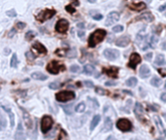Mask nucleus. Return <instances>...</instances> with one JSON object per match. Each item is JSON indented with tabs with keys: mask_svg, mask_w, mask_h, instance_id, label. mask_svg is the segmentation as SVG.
<instances>
[{
	"mask_svg": "<svg viewBox=\"0 0 166 140\" xmlns=\"http://www.w3.org/2000/svg\"><path fill=\"white\" fill-rule=\"evenodd\" d=\"M75 1H77V0H75Z\"/></svg>",
	"mask_w": 166,
	"mask_h": 140,
	"instance_id": "55",
	"label": "nucleus"
},
{
	"mask_svg": "<svg viewBox=\"0 0 166 140\" xmlns=\"http://www.w3.org/2000/svg\"><path fill=\"white\" fill-rule=\"evenodd\" d=\"M101 120V116L100 115H95L93 117V119H92V121L91 123V126H89V128H91V131H92L93 129L96 128V126L99 124V122H100Z\"/></svg>",
	"mask_w": 166,
	"mask_h": 140,
	"instance_id": "22",
	"label": "nucleus"
},
{
	"mask_svg": "<svg viewBox=\"0 0 166 140\" xmlns=\"http://www.w3.org/2000/svg\"><path fill=\"white\" fill-rule=\"evenodd\" d=\"M103 55L108 61H115L119 56V52L116 49H106L103 52Z\"/></svg>",
	"mask_w": 166,
	"mask_h": 140,
	"instance_id": "8",
	"label": "nucleus"
},
{
	"mask_svg": "<svg viewBox=\"0 0 166 140\" xmlns=\"http://www.w3.org/2000/svg\"><path fill=\"white\" fill-rule=\"evenodd\" d=\"M25 56H26V58H27L28 61H32V59H34V58H35L34 55H33V54H32V52H30V51L26 53V54H25Z\"/></svg>",
	"mask_w": 166,
	"mask_h": 140,
	"instance_id": "38",
	"label": "nucleus"
},
{
	"mask_svg": "<svg viewBox=\"0 0 166 140\" xmlns=\"http://www.w3.org/2000/svg\"><path fill=\"white\" fill-rule=\"evenodd\" d=\"M139 75L141 76L142 78H148L149 76L151 75V70L146 64H143L141 66L140 70H139Z\"/></svg>",
	"mask_w": 166,
	"mask_h": 140,
	"instance_id": "16",
	"label": "nucleus"
},
{
	"mask_svg": "<svg viewBox=\"0 0 166 140\" xmlns=\"http://www.w3.org/2000/svg\"><path fill=\"white\" fill-rule=\"evenodd\" d=\"M113 128V122L112 120L109 118V117H107V118L105 119L104 121V126H103V131L104 132H108L112 131Z\"/></svg>",
	"mask_w": 166,
	"mask_h": 140,
	"instance_id": "18",
	"label": "nucleus"
},
{
	"mask_svg": "<svg viewBox=\"0 0 166 140\" xmlns=\"http://www.w3.org/2000/svg\"><path fill=\"white\" fill-rule=\"evenodd\" d=\"M84 84L87 86V87H88V88H92V87H93V83H92L91 81H84Z\"/></svg>",
	"mask_w": 166,
	"mask_h": 140,
	"instance_id": "43",
	"label": "nucleus"
},
{
	"mask_svg": "<svg viewBox=\"0 0 166 140\" xmlns=\"http://www.w3.org/2000/svg\"><path fill=\"white\" fill-rule=\"evenodd\" d=\"M152 58V53H148V54L145 56V58L147 59V61H151Z\"/></svg>",
	"mask_w": 166,
	"mask_h": 140,
	"instance_id": "46",
	"label": "nucleus"
},
{
	"mask_svg": "<svg viewBox=\"0 0 166 140\" xmlns=\"http://www.w3.org/2000/svg\"><path fill=\"white\" fill-rule=\"evenodd\" d=\"M106 140H117V139H116L114 136H109V137L106 139Z\"/></svg>",
	"mask_w": 166,
	"mask_h": 140,
	"instance_id": "53",
	"label": "nucleus"
},
{
	"mask_svg": "<svg viewBox=\"0 0 166 140\" xmlns=\"http://www.w3.org/2000/svg\"><path fill=\"white\" fill-rule=\"evenodd\" d=\"M63 70H65V66L63 64H61L60 62L58 61H52L50 62L49 64L47 65V71L50 72L51 74H58L60 71H63Z\"/></svg>",
	"mask_w": 166,
	"mask_h": 140,
	"instance_id": "4",
	"label": "nucleus"
},
{
	"mask_svg": "<svg viewBox=\"0 0 166 140\" xmlns=\"http://www.w3.org/2000/svg\"><path fill=\"white\" fill-rule=\"evenodd\" d=\"M107 35V31L104 29H96L91 34L88 38V47L89 48H94V47L101 43L104 40L105 36Z\"/></svg>",
	"mask_w": 166,
	"mask_h": 140,
	"instance_id": "1",
	"label": "nucleus"
},
{
	"mask_svg": "<svg viewBox=\"0 0 166 140\" xmlns=\"http://www.w3.org/2000/svg\"><path fill=\"white\" fill-rule=\"evenodd\" d=\"M6 15L8 17H13V18H14V17H17V13L14 9H12V10H9V11L6 12Z\"/></svg>",
	"mask_w": 166,
	"mask_h": 140,
	"instance_id": "36",
	"label": "nucleus"
},
{
	"mask_svg": "<svg viewBox=\"0 0 166 140\" xmlns=\"http://www.w3.org/2000/svg\"><path fill=\"white\" fill-rule=\"evenodd\" d=\"M122 30H124V26L122 25H116L113 27V31H114L115 33H118V32H121Z\"/></svg>",
	"mask_w": 166,
	"mask_h": 140,
	"instance_id": "33",
	"label": "nucleus"
},
{
	"mask_svg": "<svg viewBox=\"0 0 166 140\" xmlns=\"http://www.w3.org/2000/svg\"><path fill=\"white\" fill-rule=\"evenodd\" d=\"M155 63L158 66H162L165 64V56L164 55L162 54H158L157 56V58H155Z\"/></svg>",
	"mask_w": 166,
	"mask_h": 140,
	"instance_id": "23",
	"label": "nucleus"
},
{
	"mask_svg": "<svg viewBox=\"0 0 166 140\" xmlns=\"http://www.w3.org/2000/svg\"><path fill=\"white\" fill-rule=\"evenodd\" d=\"M80 70H81V68L79 67L78 65H76V64H74V65H72L71 67H70V71L71 72H73V73H78Z\"/></svg>",
	"mask_w": 166,
	"mask_h": 140,
	"instance_id": "35",
	"label": "nucleus"
},
{
	"mask_svg": "<svg viewBox=\"0 0 166 140\" xmlns=\"http://www.w3.org/2000/svg\"><path fill=\"white\" fill-rule=\"evenodd\" d=\"M134 112H135V114L137 115V116H141L143 114V105L141 104V103L136 102L135 108H134Z\"/></svg>",
	"mask_w": 166,
	"mask_h": 140,
	"instance_id": "26",
	"label": "nucleus"
},
{
	"mask_svg": "<svg viewBox=\"0 0 166 140\" xmlns=\"http://www.w3.org/2000/svg\"><path fill=\"white\" fill-rule=\"evenodd\" d=\"M55 14H56V11L55 9H45L36 16V19L43 22L48 21L50 19H52Z\"/></svg>",
	"mask_w": 166,
	"mask_h": 140,
	"instance_id": "3",
	"label": "nucleus"
},
{
	"mask_svg": "<svg viewBox=\"0 0 166 140\" xmlns=\"http://www.w3.org/2000/svg\"><path fill=\"white\" fill-rule=\"evenodd\" d=\"M78 36H79V37H84V36H85V31L84 30L78 31Z\"/></svg>",
	"mask_w": 166,
	"mask_h": 140,
	"instance_id": "48",
	"label": "nucleus"
},
{
	"mask_svg": "<svg viewBox=\"0 0 166 140\" xmlns=\"http://www.w3.org/2000/svg\"><path fill=\"white\" fill-rule=\"evenodd\" d=\"M154 19H155L154 16H152L151 12H146V13H143L142 15L139 16L136 19H145V21H147V22H152Z\"/></svg>",
	"mask_w": 166,
	"mask_h": 140,
	"instance_id": "19",
	"label": "nucleus"
},
{
	"mask_svg": "<svg viewBox=\"0 0 166 140\" xmlns=\"http://www.w3.org/2000/svg\"><path fill=\"white\" fill-rule=\"evenodd\" d=\"M117 128L121 131H130L132 129L131 122L127 119H119L117 123Z\"/></svg>",
	"mask_w": 166,
	"mask_h": 140,
	"instance_id": "6",
	"label": "nucleus"
},
{
	"mask_svg": "<svg viewBox=\"0 0 166 140\" xmlns=\"http://www.w3.org/2000/svg\"><path fill=\"white\" fill-rule=\"evenodd\" d=\"M15 139L16 140H25V134L24 131V128L21 123H19L18 128H17V132L15 134Z\"/></svg>",
	"mask_w": 166,
	"mask_h": 140,
	"instance_id": "14",
	"label": "nucleus"
},
{
	"mask_svg": "<svg viewBox=\"0 0 166 140\" xmlns=\"http://www.w3.org/2000/svg\"><path fill=\"white\" fill-rule=\"evenodd\" d=\"M157 42H158V38H157V36L152 35V36H151L150 40H149L148 47H149V48H152V49H155V46H157Z\"/></svg>",
	"mask_w": 166,
	"mask_h": 140,
	"instance_id": "25",
	"label": "nucleus"
},
{
	"mask_svg": "<svg viewBox=\"0 0 166 140\" xmlns=\"http://www.w3.org/2000/svg\"><path fill=\"white\" fill-rule=\"evenodd\" d=\"M103 73L107 74L109 77L112 78H117L118 73H119V68L118 67H110V68H103Z\"/></svg>",
	"mask_w": 166,
	"mask_h": 140,
	"instance_id": "13",
	"label": "nucleus"
},
{
	"mask_svg": "<svg viewBox=\"0 0 166 140\" xmlns=\"http://www.w3.org/2000/svg\"><path fill=\"white\" fill-rule=\"evenodd\" d=\"M78 27H79V28H84V27H85V25H84L83 22H79V23H78Z\"/></svg>",
	"mask_w": 166,
	"mask_h": 140,
	"instance_id": "52",
	"label": "nucleus"
},
{
	"mask_svg": "<svg viewBox=\"0 0 166 140\" xmlns=\"http://www.w3.org/2000/svg\"><path fill=\"white\" fill-rule=\"evenodd\" d=\"M164 70H165V69H159V70H158V72L160 73L162 77H164V76H165V72H164Z\"/></svg>",
	"mask_w": 166,
	"mask_h": 140,
	"instance_id": "49",
	"label": "nucleus"
},
{
	"mask_svg": "<svg viewBox=\"0 0 166 140\" xmlns=\"http://www.w3.org/2000/svg\"><path fill=\"white\" fill-rule=\"evenodd\" d=\"M6 126V121L4 118H2V117H0V129L2 128H5Z\"/></svg>",
	"mask_w": 166,
	"mask_h": 140,
	"instance_id": "39",
	"label": "nucleus"
},
{
	"mask_svg": "<svg viewBox=\"0 0 166 140\" xmlns=\"http://www.w3.org/2000/svg\"><path fill=\"white\" fill-rule=\"evenodd\" d=\"M160 99H161V100L163 101V102L166 101V93H165V92H163V93H162V95H160Z\"/></svg>",
	"mask_w": 166,
	"mask_h": 140,
	"instance_id": "47",
	"label": "nucleus"
},
{
	"mask_svg": "<svg viewBox=\"0 0 166 140\" xmlns=\"http://www.w3.org/2000/svg\"><path fill=\"white\" fill-rule=\"evenodd\" d=\"M88 1L89 3H95L96 0H88Z\"/></svg>",
	"mask_w": 166,
	"mask_h": 140,
	"instance_id": "54",
	"label": "nucleus"
},
{
	"mask_svg": "<svg viewBox=\"0 0 166 140\" xmlns=\"http://www.w3.org/2000/svg\"><path fill=\"white\" fill-rule=\"evenodd\" d=\"M49 87H50V89H56L60 88L61 86L57 82H52V83H51V84L49 85Z\"/></svg>",
	"mask_w": 166,
	"mask_h": 140,
	"instance_id": "32",
	"label": "nucleus"
},
{
	"mask_svg": "<svg viewBox=\"0 0 166 140\" xmlns=\"http://www.w3.org/2000/svg\"><path fill=\"white\" fill-rule=\"evenodd\" d=\"M137 83H138L137 78H135V77H130V78H129L127 81H126V85H127V87H135L136 85H137Z\"/></svg>",
	"mask_w": 166,
	"mask_h": 140,
	"instance_id": "27",
	"label": "nucleus"
},
{
	"mask_svg": "<svg viewBox=\"0 0 166 140\" xmlns=\"http://www.w3.org/2000/svg\"><path fill=\"white\" fill-rule=\"evenodd\" d=\"M119 19V13L118 12H111L107 17V19H106V22H105V25L110 26L113 25V23L117 22Z\"/></svg>",
	"mask_w": 166,
	"mask_h": 140,
	"instance_id": "10",
	"label": "nucleus"
},
{
	"mask_svg": "<svg viewBox=\"0 0 166 140\" xmlns=\"http://www.w3.org/2000/svg\"><path fill=\"white\" fill-rule=\"evenodd\" d=\"M36 36V33L35 32H33L31 30H29L26 32V34H25V39L26 40H28V41H30L31 39H33Z\"/></svg>",
	"mask_w": 166,
	"mask_h": 140,
	"instance_id": "31",
	"label": "nucleus"
},
{
	"mask_svg": "<svg viewBox=\"0 0 166 140\" xmlns=\"http://www.w3.org/2000/svg\"><path fill=\"white\" fill-rule=\"evenodd\" d=\"M151 84L155 87H159L161 84H162V80L158 77H154L152 80H151Z\"/></svg>",
	"mask_w": 166,
	"mask_h": 140,
	"instance_id": "28",
	"label": "nucleus"
},
{
	"mask_svg": "<svg viewBox=\"0 0 166 140\" xmlns=\"http://www.w3.org/2000/svg\"><path fill=\"white\" fill-rule=\"evenodd\" d=\"M32 49L39 55H46L48 52L46 47L44 45H42L40 42H35L34 44L32 45Z\"/></svg>",
	"mask_w": 166,
	"mask_h": 140,
	"instance_id": "11",
	"label": "nucleus"
},
{
	"mask_svg": "<svg viewBox=\"0 0 166 140\" xmlns=\"http://www.w3.org/2000/svg\"><path fill=\"white\" fill-rule=\"evenodd\" d=\"M92 19H95V21H101V19H103V16L101 14H97V15L92 16Z\"/></svg>",
	"mask_w": 166,
	"mask_h": 140,
	"instance_id": "42",
	"label": "nucleus"
},
{
	"mask_svg": "<svg viewBox=\"0 0 166 140\" xmlns=\"http://www.w3.org/2000/svg\"><path fill=\"white\" fill-rule=\"evenodd\" d=\"M95 92L98 93V95H105V91L103 89H101V88H99V87H97V88L95 89Z\"/></svg>",
	"mask_w": 166,
	"mask_h": 140,
	"instance_id": "41",
	"label": "nucleus"
},
{
	"mask_svg": "<svg viewBox=\"0 0 166 140\" xmlns=\"http://www.w3.org/2000/svg\"><path fill=\"white\" fill-rule=\"evenodd\" d=\"M129 8H130L131 10H134V11H142V10H144L146 8V3L144 2H139V3H135V4H133V3H131V4H129Z\"/></svg>",
	"mask_w": 166,
	"mask_h": 140,
	"instance_id": "17",
	"label": "nucleus"
},
{
	"mask_svg": "<svg viewBox=\"0 0 166 140\" xmlns=\"http://www.w3.org/2000/svg\"><path fill=\"white\" fill-rule=\"evenodd\" d=\"M65 10H66V11H67V12L70 13V14H73V13H75V12H76V9H75L74 7H73L72 5H67V6H66V7H65Z\"/></svg>",
	"mask_w": 166,
	"mask_h": 140,
	"instance_id": "34",
	"label": "nucleus"
},
{
	"mask_svg": "<svg viewBox=\"0 0 166 140\" xmlns=\"http://www.w3.org/2000/svg\"><path fill=\"white\" fill-rule=\"evenodd\" d=\"M31 78L35 79V80H39V81H45V80H47L48 77L47 75L43 74L41 72H34L31 74Z\"/></svg>",
	"mask_w": 166,
	"mask_h": 140,
	"instance_id": "21",
	"label": "nucleus"
},
{
	"mask_svg": "<svg viewBox=\"0 0 166 140\" xmlns=\"http://www.w3.org/2000/svg\"><path fill=\"white\" fill-rule=\"evenodd\" d=\"M130 37L127 35H124V36H121V37H119L117 39V41H116V45H117L118 47H126L129 43H130Z\"/></svg>",
	"mask_w": 166,
	"mask_h": 140,
	"instance_id": "12",
	"label": "nucleus"
},
{
	"mask_svg": "<svg viewBox=\"0 0 166 140\" xmlns=\"http://www.w3.org/2000/svg\"><path fill=\"white\" fill-rule=\"evenodd\" d=\"M2 108L8 113V115L10 117V124H11L10 126H11V128H13V126H15V115H14V113L12 112L11 109L8 108V107H6V106H2Z\"/></svg>",
	"mask_w": 166,
	"mask_h": 140,
	"instance_id": "20",
	"label": "nucleus"
},
{
	"mask_svg": "<svg viewBox=\"0 0 166 140\" xmlns=\"http://www.w3.org/2000/svg\"><path fill=\"white\" fill-rule=\"evenodd\" d=\"M25 26H26V23H24V22H17V27H18L19 29H24Z\"/></svg>",
	"mask_w": 166,
	"mask_h": 140,
	"instance_id": "40",
	"label": "nucleus"
},
{
	"mask_svg": "<svg viewBox=\"0 0 166 140\" xmlns=\"http://www.w3.org/2000/svg\"><path fill=\"white\" fill-rule=\"evenodd\" d=\"M84 73L86 75H92L93 74V72H94V66L93 65H91V64H86L84 66Z\"/></svg>",
	"mask_w": 166,
	"mask_h": 140,
	"instance_id": "24",
	"label": "nucleus"
},
{
	"mask_svg": "<svg viewBox=\"0 0 166 140\" xmlns=\"http://www.w3.org/2000/svg\"><path fill=\"white\" fill-rule=\"evenodd\" d=\"M141 56L137 53H132L130 55V58H129V62H128V66L132 69H135L136 66H137L139 63L141 62Z\"/></svg>",
	"mask_w": 166,
	"mask_h": 140,
	"instance_id": "9",
	"label": "nucleus"
},
{
	"mask_svg": "<svg viewBox=\"0 0 166 140\" xmlns=\"http://www.w3.org/2000/svg\"><path fill=\"white\" fill-rule=\"evenodd\" d=\"M54 125V120L51 116H44L41 120V131L43 133H47Z\"/></svg>",
	"mask_w": 166,
	"mask_h": 140,
	"instance_id": "5",
	"label": "nucleus"
},
{
	"mask_svg": "<svg viewBox=\"0 0 166 140\" xmlns=\"http://www.w3.org/2000/svg\"><path fill=\"white\" fill-rule=\"evenodd\" d=\"M124 92H125V93H127V95H133V93H132V92H130V91H126V89H124V91H122Z\"/></svg>",
	"mask_w": 166,
	"mask_h": 140,
	"instance_id": "51",
	"label": "nucleus"
},
{
	"mask_svg": "<svg viewBox=\"0 0 166 140\" xmlns=\"http://www.w3.org/2000/svg\"><path fill=\"white\" fill-rule=\"evenodd\" d=\"M105 85L106 86H116V85H117V82H115V81H108V82L105 83Z\"/></svg>",
	"mask_w": 166,
	"mask_h": 140,
	"instance_id": "45",
	"label": "nucleus"
},
{
	"mask_svg": "<svg viewBox=\"0 0 166 140\" xmlns=\"http://www.w3.org/2000/svg\"><path fill=\"white\" fill-rule=\"evenodd\" d=\"M17 65H18V58H17V55L14 54L12 56L11 61H10V66L15 68V67H17Z\"/></svg>",
	"mask_w": 166,
	"mask_h": 140,
	"instance_id": "30",
	"label": "nucleus"
},
{
	"mask_svg": "<svg viewBox=\"0 0 166 140\" xmlns=\"http://www.w3.org/2000/svg\"><path fill=\"white\" fill-rule=\"evenodd\" d=\"M22 115H24V123H25L26 126H27L28 128H31L32 126H33V122H32L31 117L29 116L28 112H26L24 108H22Z\"/></svg>",
	"mask_w": 166,
	"mask_h": 140,
	"instance_id": "15",
	"label": "nucleus"
},
{
	"mask_svg": "<svg viewBox=\"0 0 166 140\" xmlns=\"http://www.w3.org/2000/svg\"><path fill=\"white\" fill-rule=\"evenodd\" d=\"M17 33V31H16V29L15 28H13L12 30H10V32L8 33V36L9 37H13V36H14L15 34Z\"/></svg>",
	"mask_w": 166,
	"mask_h": 140,
	"instance_id": "44",
	"label": "nucleus"
},
{
	"mask_svg": "<svg viewBox=\"0 0 166 140\" xmlns=\"http://www.w3.org/2000/svg\"><path fill=\"white\" fill-rule=\"evenodd\" d=\"M75 97H76L75 92H72V91H62V92H59L58 93H56L55 95L56 100L59 101V102L70 101V100H73Z\"/></svg>",
	"mask_w": 166,
	"mask_h": 140,
	"instance_id": "2",
	"label": "nucleus"
},
{
	"mask_svg": "<svg viewBox=\"0 0 166 140\" xmlns=\"http://www.w3.org/2000/svg\"><path fill=\"white\" fill-rule=\"evenodd\" d=\"M69 28V22L65 19H58L55 25V31L58 33H65Z\"/></svg>",
	"mask_w": 166,
	"mask_h": 140,
	"instance_id": "7",
	"label": "nucleus"
},
{
	"mask_svg": "<svg viewBox=\"0 0 166 140\" xmlns=\"http://www.w3.org/2000/svg\"><path fill=\"white\" fill-rule=\"evenodd\" d=\"M85 109H86V104L84 102H81L75 107V111L77 113H83L85 111Z\"/></svg>",
	"mask_w": 166,
	"mask_h": 140,
	"instance_id": "29",
	"label": "nucleus"
},
{
	"mask_svg": "<svg viewBox=\"0 0 166 140\" xmlns=\"http://www.w3.org/2000/svg\"><path fill=\"white\" fill-rule=\"evenodd\" d=\"M165 7H166V5H162V6H160V7L158 8V11H160V12H163L164 10H165Z\"/></svg>",
	"mask_w": 166,
	"mask_h": 140,
	"instance_id": "50",
	"label": "nucleus"
},
{
	"mask_svg": "<svg viewBox=\"0 0 166 140\" xmlns=\"http://www.w3.org/2000/svg\"><path fill=\"white\" fill-rule=\"evenodd\" d=\"M72 107H73L72 105H68V106H65V107L63 108V109H64V112L66 113V114L70 115L71 113H72Z\"/></svg>",
	"mask_w": 166,
	"mask_h": 140,
	"instance_id": "37",
	"label": "nucleus"
}]
</instances>
